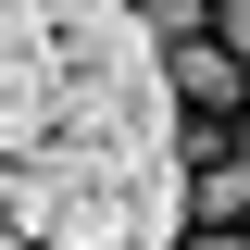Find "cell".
Here are the masks:
<instances>
[{
  "mask_svg": "<svg viewBox=\"0 0 250 250\" xmlns=\"http://www.w3.org/2000/svg\"><path fill=\"white\" fill-rule=\"evenodd\" d=\"M175 250H250V238H238V225H213V238H175Z\"/></svg>",
  "mask_w": 250,
  "mask_h": 250,
  "instance_id": "6",
  "label": "cell"
},
{
  "mask_svg": "<svg viewBox=\"0 0 250 250\" xmlns=\"http://www.w3.org/2000/svg\"><path fill=\"white\" fill-rule=\"evenodd\" d=\"M138 25L175 50V38H200V25H213V0H138Z\"/></svg>",
  "mask_w": 250,
  "mask_h": 250,
  "instance_id": "3",
  "label": "cell"
},
{
  "mask_svg": "<svg viewBox=\"0 0 250 250\" xmlns=\"http://www.w3.org/2000/svg\"><path fill=\"white\" fill-rule=\"evenodd\" d=\"M213 38H225V50L250 62V0H225V13H213Z\"/></svg>",
  "mask_w": 250,
  "mask_h": 250,
  "instance_id": "5",
  "label": "cell"
},
{
  "mask_svg": "<svg viewBox=\"0 0 250 250\" xmlns=\"http://www.w3.org/2000/svg\"><path fill=\"white\" fill-rule=\"evenodd\" d=\"M188 200H200V213H250V150L225 163V175H200V188H188Z\"/></svg>",
  "mask_w": 250,
  "mask_h": 250,
  "instance_id": "4",
  "label": "cell"
},
{
  "mask_svg": "<svg viewBox=\"0 0 250 250\" xmlns=\"http://www.w3.org/2000/svg\"><path fill=\"white\" fill-rule=\"evenodd\" d=\"M175 138L138 0H0V250H150L138 175Z\"/></svg>",
  "mask_w": 250,
  "mask_h": 250,
  "instance_id": "1",
  "label": "cell"
},
{
  "mask_svg": "<svg viewBox=\"0 0 250 250\" xmlns=\"http://www.w3.org/2000/svg\"><path fill=\"white\" fill-rule=\"evenodd\" d=\"M163 75H175V100H238V50H225V38H175Z\"/></svg>",
  "mask_w": 250,
  "mask_h": 250,
  "instance_id": "2",
  "label": "cell"
}]
</instances>
